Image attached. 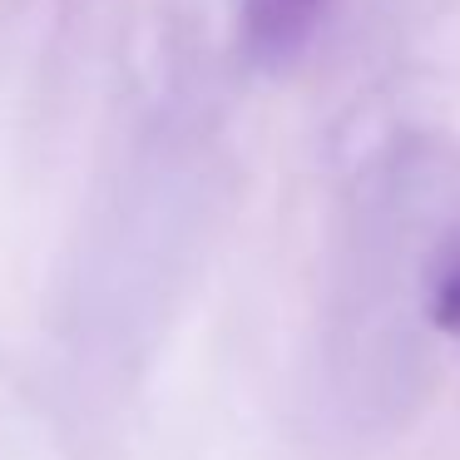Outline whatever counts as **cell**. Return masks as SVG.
Masks as SVG:
<instances>
[{
	"mask_svg": "<svg viewBox=\"0 0 460 460\" xmlns=\"http://www.w3.org/2000/svg\"><path fill=\"white\" fill-rule=\"evenodd\" d=\"M327 0H243V40L262 70H288L312 45Z\"/></svg>",
	"mask_w": 460,
	"mask_h": 460,
	"instance_id": "obj_1",
	"label": "cell"
},
{
	"mask_svg": "<svg viewBox=\"0 0 460 460\" xmlns=\"http://www.w3.org/2000/svg\"><path fill=\"white\" fill-rule=\"evenodd\" d=\"M430 317H436L440 332L460 341V258L446 268V278L436 282V297H430Z\"/></svg>",
	"mask_w": 460,
	"mask_h": 460,
	"instance_id": "obj_2",
	"label": "cell"
}]
</instances>
